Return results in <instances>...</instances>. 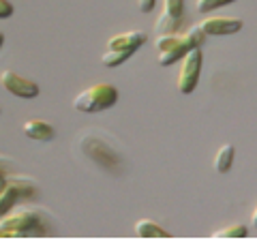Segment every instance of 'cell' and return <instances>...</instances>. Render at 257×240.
Masks as SVG:
<instances>
[{"label": "cell", "instance_id": "obj_1", "mask_svg": "<svg viewBox=\"0 0 257 240\" xmlns=\"http://www.w3.org/2000/svg\"><path fill=\"white\" fill-rule=\"evenodd\" d=\"M118 101V90L111 84H92L84 88L82 92L73 99V107L77 111H86V114H94V111H103Z\"/></svg>", "mask_w": 257, "mask_h": 240}, {"label": "cell", "instance_id": "obj_2", "mask_svg": "<svg viewBox=\"0 0 257 240\" xmlns=\"http://www.w3.org/2000/svg\"><path fill=\"white\" fill-rule=\"evenodd\" d=\"M191 47H195L193 45V41L189 39V35L184 33V35H159L157 39V50H159V65H172V62L176 60H180L184 54H187Z\"/></svg>", "mask_w": 257, "mask_h": 240}, {"label": "cell", "instance_id": "obj_3", "mask_svg": "<svg viewBox=\"0 0 257 240\" xmlns=\"http://www.w3.org/2000/svg\"><path fill=\"white\" fill-rule=\"evenodd\" d=\"M199 73H202V50L199 47H191V50L182 56V67L178 75V90L182 94H191L197 86Z\"/></svg>", "mask_w": 257, "mask_h": 240}, {"label": "cell", "instance_id": "obj_4", "mask_svg": "<svg viewBox=\"0 0 257 240\" xmlns=\"http://www.w3.org/2000/svg\"><path fill=\"white\" fill-rule=\"evenodd\" d=\"M0 86H3L7 92H11L13 97H20V99L39 97V84L20 75V73H15V71H3V73H0Z\"/></svg>", "mask_w": 257, "mask_h": 240}, {"label": "cell", "instance_id": "obj_5", "mask_svg": "<svg viewBox=\"0 0 257 240\" xmlns=\"http://www.w3.org/2000/svg\"><path fill=\"white\" fill-rule=\"evenodd\" d=\"M37 214H32L30 210H11L5 212L3 217H0V227L5 229H11V231H18V234H26V231H30L32 227H37Z\"/></svg>", "mask_w": 257, "mask_h": 240}, {"label": "cell", "instance_id": "obj_6", "mask_svg": "<svg viewBox=\"0 0 257 240\" xmlns=\"http://www.w3.org/2000/svg\"><path fill=\"white\" fill-rule=\"evenodd\" d=\"M199 26L206 35L214 37H225V35H234L242 28V20L238 18H206L199 22Z\"/></svg>", "mask_w": 257, "mask_h": 240}, {"label": "cell", "instance_id": "obj_7", "mask_svg": "<svg viewBox=\"0 0 257 240\" xmlns=\"http://www.w3.org/2000/svg\"><path fill=\"white\" fill-rule=\"evenodd\" d=\"M146 33L142 30H128V33H120L116 37H111L107 41V50H131L138 52L140 47L146 43Z\"/></svg>", "mask_w": 257, "mask_h": 240}, {"label": "cell", "instance_id": "obj_8", "mask_svg": "<svg viewBox=\"0 0 257 240\" xmlns=\"http://www.w3.org/2000/svg\"><path fill=\"white\" fill-rule=\"evenodd\" d=\"M82 148H84V153L90 157V159H94L96 163H101V165H105V167H111L116 163V157H114V153L103 144L101 140H92V138H86L84 142H82Z\"/></svg>", "mask_w": 257, "mask_h": 240}, {"label": "cell", "instance_id": "obj_9", "mask_svg": "<svg viewBox=\"0 0 257 240\" xmlns=\"http://www.w3.org/2000/svg\"><path fill=\"white\" fill-rule=\"evenodd\" d=\"M24 133H26V138L30 140H37V142H50L56 131L50 123H45V120H28V123H24Z\"/></svg>", "mask_w": 257, "mask_h": 240}, {"label": "cell", "instance_id": "obj_10", "mask_svg": "<svg viewBox=\"0 0 257 240\" xmlns=\"http://www.w3.org/2000/svg\"><path fill=\"white\" fill-rule=\"evenodd\" d=\"M135 231H138L140 238H172L170 231H165L163 227L157 225V223L150 219H140L135 223Z\"/></svg>", "mask_w": 257, "mask_h": 240}, {"label": "cell", "instance_id": "obj_11", "mask_svg": "<svg viewBox=\"0 0 257 240\" xmlns=\"http://www.w3.org/2000/svg\"><path fill=\"white\" fill-rule=\"evenodd\" d=\"M234 146L231 144H223V146L219 148V153H216L214 157V170L219 174H225L231 167V163H234Z\"/></svg>", "mask_w": 257, "mask_h": 240}, {"label": "cell", "instance_id": "obj_12", "mask_svg": "<svg viewBox=\"0 0 257 240\" xmlns=\"http://www.w3.org/2000/svg\"><path fill=\"white\" fill-rule=\"evenodd\" d=\"M135 52L131 50H107L105 54L101 56V62H103V67H107V69H114L118 65H122V62L128 58V56H133Z\"/></svg>", "mask_w": 257, "mask_h": 240}, {"label": "cell", "instance_id": "obj_13", "mask_svg": "<svg viewBox=\"0 0 257 240\" xmlns=\"http://www.w3.org/2000/svg\"><path fill=\"white\" fill-rule=\"evenodd\" d=\"M248 227L242 225V223H236V225H227L212 231V238H246Z\"/></svg>", "mask_w": 257, "mask_h": 240}, {"label": "cell", "instance_id": "obj_14", "mask_svg": "<svg viewBox=\"0 0 257 240\" xmlns=\"http://www.w3.org/2000/svg\"><path fill=\"white\" fill-rule=\"evenodd\" d=\"M180 22H182V20H176V18H170V15L161 13V18L157 20L155 28H157L159 35H172V33H176V30H178Z\"/></svg>", "mask_w": 257, "mask_h": 240}, {"label": "cell", "instance_id": "obj_15", "mask_svg": "<svg viewBox=\"0 0 257 240\" xmlns=\"http://www.w3.org/2000/svg\"><path fill=\"white\" fill-rule=\"evenodd\" d=\"M236 3V0H197L195 7L199 13H208V11H214L219 9V7H225V5H231Z\"/></svg>", "mask_w": 257, "mask_h": 240}, {"label": "cell", "instance_id": "obj_16", "mask_svg": "<svg viewBox=\"0 0 257 240\" xmlns=\"http://www.w3.org/2000/svg\"><path fill=\"white\" fill-rule=\"evenodd\" d=\"M163 13H165V15H170V18L182 20V0H165Z\"/></svg>", "mask_w": 257, "mask_h": 240}, {"label": "cell", "instance_id": "obj_17", "mask_svg": "<svg viewBox=\"0 0 257 240\" xmlns=\"http://www.w3.org/2000/svg\"><path fill=\"white\" fill-rule=\"evenodd\" d=\"M187 35H189V39L193 41V45H195V47H202V43L206 41V33L202 30V26H199V24H197V26H191V28L187 30Z\"/></svg>", "mask_w": 257, "mask_h": 240}, {"label": "cell", "instance_id": "obj_18", "mask_svg": "<svg viewBox=\"0 0 257 240\" xmlns=\"http://www.w3.org/2000/svg\"><path fill=\"white\" fill-rule=\"evenodd\" d=\"M13 15V5L9 0H0V20H7Z\"/></svg>", "mask_w": 257, "mask_h": 240}, {"label": "cell", "instance_id": "obj_19", "mask_svg": "<svg viewBox=\"0 0 257 240\" xmlns=\"http://www.w3.org/2000/svg\"><path fill=\"white\" fill-rule=\"evenodd\" d=\"M155 3L157 0H138V7L142 13H150L152 9H155Z\"/></svg>", "mask_w": 257, "mask_h": 240}, {"label": "cell", "instance_id": "obj_20", "mask_svg": "<svg viewBox=\"0 0 257 240\" xmlns=\"http://www.w3.org/2000/svg\"><path fill=\"white\" fill-rule=\"evenodd\" d=\"M7 185V174L3 172V170H0V189H3Z\"/></svg>", "mask_w": 257, "mask_h": 240}, {"label": "cell", "instance_id": "obj_21", "mask_svg": "<svg viewBox=\"0 0 257 240\" xmlns=\"http://www.w3.org/2000/svg\"><path fill=\"white\" fill-rule=\"evenodd\" d=\"M251 221H253V227L257 229V206H255V210H253V217H251Z\"/></svg>", "mask_w": 257, "mask_h": 240}, {"label": "cell", "instance_id": "obj_22", "mask_svg": "<svg viewBox=\"0 0 257 240\" xmlns=\"http://www.w3.org/2000/svg\"><path fill=\"white\" fill-rule=\"evenodd\" d=\"M3 43H5V35L0 33V47H3Z\"/></svg>", "mask_w": 257, "mask_h": 240}]
</instances>
